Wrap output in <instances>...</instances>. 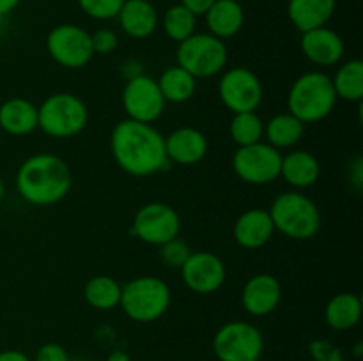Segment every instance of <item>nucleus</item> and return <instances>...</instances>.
I'll list each match as a JSON object with an SVG mask.
<instances>
[{"instance_id":"42","label":"nucleus","mask_w":363,"mask_h":361,"mask_svg":"<svg viewBox=\"0 0 363 361\" xmlns=\"http://www.w3.org/2000/svg\"><path fill=\"white\" fill-rule=\"evenodd\" d=\"M4 197H6V184H4L2 177H0V204H2Z\"/></svg>"},{"instance_id":"35","label":"nucleus","mask_w":363,"mask_h":361,"mask_svg":"<svg viewBox=\"0 0 363 361\" xmlns=\"http://www.w3.org/2000/svg\"><path fill=\"white\" fill-rule=\"evenodd\" d=\"M69 353L60 343H43L34 354V361H69Z\"/></svg>"},{"instance_id":"10","label":"nucleus","mask_w":363,"mask_h":361,"mask_svg":"<svg viewBox=\"0 0 363 361\" xmlns=\"http://www.w3.org/2000/svg\"><path fill=\"white\" fill-rule=\"evenodd\" d=\"M282 152L268 142L238 147L233 156V170L243 183L254 186L275 183L280 177Z\"/></svg>"},{"instance_id":"43","label":"nucleus","mask_w":363,"mask_h":361,"mask_svg":"<svg viewBox=\"0 0 363 361\" xmlns=\"http://www.w3.org/2000/svg\"><path fill=\"white\" fill-rule=\"evenodd\" d=\"M362 349H363V345L362 343H357V347H354V357H360L362 356Z\"/></svg>"},{"instance_id":"19","label":"nucleus","mask_w":363,"mask_h":361,"mask_svg":"<svg viewBox=\"0 0 363 361\" xmlns=\"http://www.w3.org/2000/svg\"><path fill=\"white\" fill-rule=\"evenodd\" d=\"M121 28L131 39H147L156 32L160 16L149 0H126L117 14Z\"/></svg>"},{"instance_id":"27","label":"nucleus","mask_w":363,"mask_h":361,"mask_svg":"<svg viewBox=\"0 0 363 361\" xmlns=\"http://www.w3.org/2000/svg\"><path fill=\"white\" fill-rule=\"evenodd\" d=\"M123 285L108 275H96L87 280L84 287V299L91 308L110 311L119 306Z\"/></svg>"},{"instance_id":"40","label":"nucleus","mask_w":363,"mask_h":361,"mask_svg":"<svg viewBox=\"0 0 363 361\" xmlns=\"http://www.w3.org/2000/svg\"><path fill=\"white\" fill-rule=\"evenodd\" d=\"M20 2L21 0H0V16H7L13 13L20 6Z\"/></svg>"},{"instance_id":"30","label":"nucleus","mask_w":363,"mask_h":361,"mask_svg":"<svg viewBox=\"0 0 363 361\" xmlns=\"http://www.w3.org/2000/svg\"><path fill=\"white\" fill-rule=\"evenodd\" d=\"M162 27L165 30L167 38L174 42H183L184 39L190 38L191 34H195V28H197V16L191 14L181 4H174L169 9L165 11L162 18Z\"/></svg>"},{"instance_id":"38","label":"nucleus","mask_w":363,"mask_h":361,"mask_svg":"<svg viewBox=\"0 0 363 361\" xmlns=\"http://www.w3.org/2000/svg\"><path fill=\"white\" fill-rule=\"evenodd\" d=\"M350 177L353 180V184L357 186V190H362L363 186V161L362 158H357L354 165L350 168Z\"/></svg>"},{"instance_id":"8","label":"nucleus","mask_w":363,"mask_h":361,"mask_svg":"<svg viewBox=\"0 0 363 361\" xmlns=\"http://www.w3.org/2000/svg\"><path fill=\"white\" fill-rule=\"evenodd\" d=\"M264 336L247 321H229L213 336V353L218 361H254L262 356Z\"/></svg>"},{"instance_id":"45","label":"nucleus","mask_w":363,"mask_h":361,"mask_svg":"<svg viewBox=\"0 0 363 361\" xmlns=\"http://www.w3.org/2000/svg\"><path fill=\"white\" fill-rule=\"evenodd\" d=\"M254 361H262V360H261V357H259V360H254Z\"/></svg>"},{"instance_id":"44","label":"nucleus","mask_w":363,"mask_h":361,"mask_svg":"<svg viewBox=\"0 0 363 361\" xmlns=\"http://www.w3.org/2000/svg\"><path fill=\"white\" fill-rule=\"evenodd\" d=\"M69 361H91V360H87V357H71Z\"/></svg>"},{"instance_id":"23","label":"nucleus","mask_w":363,"mask_h":361,"mask_svg":"<svg viewBox=\"0 0 363 361\" xmlns=\"http://www.w3.org/2000/svg\"><path fill=\"white\" fill-rule=\"evenodd\" d=\"M337 9V0H289L287 16L300 32L326 27Z\"/></svg>"},{"instance_id":"2","label":"nucleus","mask_w":363,"mask_h":361,"mask_svg":"<svg viewBox=\"0 0 363 361\" xmlns=\"http://www.w3.org/2000/svg\"><path fill=\"white\" fill-rule=\"evenodd\" d=\"M16 191L27 204L48 207L62 202L73 186L69 165L52 152L32 154L18 166Z\"/></svg>"},{"instance_id":"32","label":"nucleus","mask_w":363,"mask_h":361,"mask_svg":"<svg viewBox=\"0 0 363 361\" xmlns=\"http://www.w3.org/2000/svg\"><path fill=\"white\" fill-rule=\"evenodd\" d=\"M160 248V258L165 265L172 269H181L184 262L188 260V257L191 255V248L188 246L186 241H183L181 237L169 241V243L162 244Z\"/></svg>"},{"instance_id":"11","label":"nucleus","mask_w":363,"mask_h":361,"mask_svg":"<svg viewBox=\"0 0 363 361\" xmlns=\"http://www.w3.org/2000/svg\"><path fill=\"white\" fill-rule=\"evenodd\" d=\"M179 212L165 202H149L135 212L131 236L151 246H162L179 237Z\"/></svg>"},{"instance_id":"26","label":"nucleus","mask_w":363,"mask_h":361,"mask_svg":"<svg viewBox=\"0 0 363 361\" xmlns=\"http://www.w3.org/2000/svg\"><path fill=\"white\" fill-rule=\"evenodd\" d=\"M158 87L167 103L183 105L190 101L197 92V78L191 76L186 69L181 66H170L160 74Z\"/></svg>"},{"instance_id":"7","label":"nucleus","mask_w":363,"mask_h":361,"mask_svg":"<svg viewBox=\"0 0 363 361\" xmlns=\"http://www.w3.org/2000/svg\"><path fill=\"white\" fill-rule=\"evenodd\" d=\"M177 66L186 69L197 80L222 74L229 62V50L225 41L209 32H195L177 45Z\"/></svg>"},{"instance_id":"20","label":"nucleus","mask_w":363,"mask_h":361,"mask_svg":"<svg viewBox=\"0 0 363 361\" xmlns=\"http://www.w3.org/2000/svg\"><path fill=\"white\" fill-rule=\"evenodd\" d=\"M280 177L286 180L289 186L296 190L314 186L321 177V163L305 149H293L282 156V166H280Z\"/></svg>"},{"instance_id":"12","label":"nucleus","mask_w":363,"mask_h":361,"mask_svg":"<svg viewBox=\"0 0 363 361\" xmlns=\"http://www.w3.org/2000/svg\"><path fill=\"white\" fill-rule=\"evenodd\" d=\"M218 96L229 112H255L264 99V87L254 71L236 66L225 69L220 76Z\"/></svg>"},{"instance_id":"21","label":"nucleus","mask_w":363,"mask_h":361,"mask_svg":"<svg viewBox=\"0 0 363 361\" xmlns=\"http://www.w3.org/2000/svg\"><path fill=\"white\" fill-rule=\"evenodd\" d=\"M0 130L11 137H27L38 130V106L25 98H9L0 105Z\"/></svg>"},{"instance_id":"4","label":"nucleus","mask_w":363,"mask_h":361,"mask_svg":"<svg viewBox=\"0 0 363 361\" xmlns=\"http://www.w3.org/2000/svg\"><path fill=\"white\" fill-rule=\"evenodd\" d=\"M275 230L293 241H308L321 230V211L301 191H284L269 207Z\"/></svg>"},{"instance_id":"33","label":"nucleus","mask_w":363,"mask_h":361,"mask_svg":"<svg viewBox=\"0 0 363 361\" xmlns=\"http://www.w3.org/2000/svg\"><path fill=\"white\" fill-rule=\"evenodd\" d=\"M91 42L92 50H94V55H110L117 50L119 46V35L116 30L108 27H101L98 30H94L91 34Z\"/></svg>"},{"instance_id":"22","label":"nucleus","mask_w":363,"mask_h":361,"mask_svg":"<svg viewBox=\"0 0 363 361\" xmlns=\"http://www.w3.org/2000/svg\"><path fill=\"white\" fill-rule=\"evenodd\" d=\"M204 16L209 34L222 41L240 34L245 25V9L238 0H215Z\"/></svg>"},{"instance_id":"29","label":"nucleus","mask_w":363,"mask_h":361,"mask_svg":"<svg viewBox=\"0 0 363 361\" xmlns=\"http://www.w3.org/2000/svg\"><path fill=\"white\" fill-rule=\"evenodd\" d=\"M230 140L238 147L257 144L264 138V120L259 117L257 112H241L233 113L229 124Z\"/></svg>"},{"instance_id":"31","label":"nucleus","mask_w":363,"mask_h":361,"mask_svg":"<svg viewBox=\"0 0 363 361\" xmlns=\"http://www.w3.org/2000/svg\"><path fill=\"white\" fill-rule=\"evenodd\" d=\"M80 9L92 20L108 21L117 18L126 0H77Z\"/></svg>"},{"instance_id":"34","label":"nucleus","mask_w":363,"mask_h":361,"mask_svg":"<svg viewBox=\"0 0 363 361\" xmlns=\"http://www.w3.org/2000/svg\"><path fill=\"white\" fill-rule=\"evenodd\" d=\"M308 353H311L312 360L314 361H346L344 354L335 343L330 340L315 338L308 343Z\"/></svg>"},{"instance_id":"1","label":"nucleus","mask_w":363,"mask_h":361,"mask_svg":"<svg viewBox=\"0 0 363 361\" xmlns=\"http://www.w3.org/2000/svg\"><path fill=\"white\" fill-rule=\"evenodd\" d=\"M116 165L131 177H151L169 168L165 137L152 124L123 119L110 134Z\"/></svg>"},{"instance_id":"36","label":"nucleus","mask_w":363,"mask_h":361,"mask_svg":"<svg viewBox=\"0 0 363 361\" xmlns=\"http://www.w3.org/2000/svg\"><path fill=\"white\" fill-rule=\"evenodd\" d=\"M119 73L124 80H131V78H137L144 73V62L140 59H135V57H130V59H124L119 66Z\"/></svg>"},{"instance_id":"5","label":"nucleus","mask_w":363,"mask_h":361,"mask_svg":"<svg viewBox=\"0 0 363 361\" xmlns=\"http://www.w3.org/2000/svg\"><path fill=\"white\" fill-rule=\"evenodd\" d=\"M172 303V292L160 276L144 275L130 280L123 287L119 306L128 319L140 324L155 322L167 314Z\"/></svg>"},{"instance_id":"17","label":"nucleus","mask_w":363,"mask_h":361,"mask_svg":"<svg viewBox=\"0 0 363 361\" xmlns=\"http://www.w3.org/2000/svg\"><path fill=\"white\" fill-rule=\"evenodd\" d=\"M165 151L170 163L181 166H194L208 156L209 142L201 130L183 126L165 137Z\"/></svg>"},{"instance_id":"25","label":"nucleus","mask_w":363,"mask_h":361,"mask_svg":"<svg viewBox=\"0 0 363 361\" xmlns=\"http://www.w3.org/2000/svg\"><path fill=\"white\" fill-rule=\"evenodd\" d=\"M264 137L266 142L279 151L293 149L305 137V124L289 112L277 113L264 122Z\"/></svg>"},{"instance_id":"9","label":"nucleus","mask_w":363,"mask_h":361,"mask_svg":"<svg viewBox=\"0 0 363 361\" xmlns=\"http://www.w3.org/2000/svg\"><path fill=\"white\" fill-rule=\"evenodd\" d=\"M46 52L66 69H82L94 59L91 32L74 23H60L46 35Z\"/></svg>"},{"instance_id":"6","label":"nucleus","mask_w":363,"mask_h":361,"mask_svg":"<svg viewBox=\"0 0 363 361\" xmlns=\"http://www.w3.org/2000/svg\"><path fill=\"white\" fill-rule=\"evenodd\" d=\"M87 122V105L80 96L71 92H55L38 106V127L52 138L66 140L77 137Z\"/></svg>"},{"instance_id":"41","label":"nucleus","mask_w":363,"mask_h":361,"mask_svg":"<svg viewBox=\"0 0 363 361\" xmlns=\"http://www.w3.org/2000/svg\"><path fill=\"white\" fill-rule=\"evenodd\" d=\"M106 361H133V360H131V356L126 353V350L117 349V350H112V353L108 354Z\"/></svg>"},{"instance_id":"16","label":"nucleus","mask_w":363,"mask_h":361,"mask_svg":"<svg viewBox=\"0 0 363 361\" xmlns=\"http://www.w3.org/2000/svg\"><path fill=\"white\" fill-rule=\"evenodd\" d=\"M300 50L305 59L318 67H333L340 64L346 45L339 32L328 27L301 32Z\"/></svg>"},{"instance_id":"14","label":"nucleus","mask_w":363,"mask_h":361,"mask_svg":"<svg viewBox=\"0 0 363 361\" xmlns=\"http://www.w3.org/2000/svg\"><path fill=\"white\" fill-rule=\"evenodd\" d=\"M181 278L191 292L208 296L225 283L227 269L222 258L213 251H191L181 268Z\"/></svg>"},{"instance_id":"15","label":"nucleus","mask_w":363,"mask_h":361,"mask_svg":"<svg viewBox=\"0 0 363 361\" xmlns=\"http://www.w3.org/2000/svg\"><path fill=\"white\" fill-rule=\"evenodd\" d=\"M282 301V283L275 275L259 273L247 280L241 290L243 310L252 317H266L279 308Z\"/></svg>"},{"instance_id":"37","label":"nucleus","mask_w":363,"mask_h":361,"mask_svg":"<svg viewBox=\"0 0 363 361\" xmlns=\"http://www.w3.org/2000/svg\"><path fill=\"white\" fill-rule=\"evenodd\" d=\"M215 4V0H181V6L186 7L195 16H204L209 11V7Z\"/></svg>"},{"instance_id":"28","label":"nucleus","mask_w":363,"mask_h":361,"mask_svg":"<svg viewBox=\"0 0 363 361\" xmlns=\"http://www.w3.org/2000/svg\"><path fill=\"white\" fill-rule=\"evenodd\" d=\"M337 99L346 103H360L363 99V62L360 59H351L340 64L332 76Z\"/></svg>"},{"instance_id":"13","label":"nucleus","mask_w":363,"mask_h":361,"mask_svg":"<svg viewBox=\"0 0 363 361\" xmlns=\"http://www.w3.org/2000/svg\"><path fill=\"white\" fill-rule=\"evenodd\" d=\"M121 103L126 119L152 124L163 115L167 101L162 96L158 81L149 74H140L124 84Z\"/></svg>"},{"instance_id":"18","label":"nucleus","mask_w":363,"mask_h":361,"mask_svg":"<svg viewBox=\"0 0 363 361\" xmlns=\"http://www.w3.org/2000/svg\"><path fill=\"white\" fill-rule=\"evenodd\" d=\"M234 239L245 250H259L272 241L275 234L272 216L266 209L254 207L241 212L234 223Z\"/></svg>"},{"instance_id":"24","label":"nucleus","mask_w":363,"mask_h":361,"mask_svg":"<svg viewBox=\"0 0 363 361\" xmlns=\"http://www.w3.org/2000/svg\"><path fill=\"white\" fill-rule=\"evenodd\" d=\"M362 319V299L353 292L335 294L325 308V321L335 331H350Z\"/></svg>"},{"instance_id":"39","label":"nucleus","mask_w":363,"mask_h":361,"mask_svg":"<svg viewBox=\"0 0 363 361\" xmlns=\"http://www.w3.org/2000/svg\"><path fill=\"white\" fill-rule=\"evenodd\" d=\"M0 361H32L23 350L18 349H6L0 350Z\"/></svg>"},{"instance_id":"3","label":"nucleus","mask_w":363,"mask_h":361,"mask_svg":"<svg viewBox=\"0 0 363 361\" xmlns=\"http://www.w3.org/2000/svg\"><path fill=\"white\" fill-rule=\"evenodd\" d=\"M332 76L323 71H307L293 81L287 94V112L301 122L315 124L332 115L337 106Z\"/></svg>"}]
</instances>
